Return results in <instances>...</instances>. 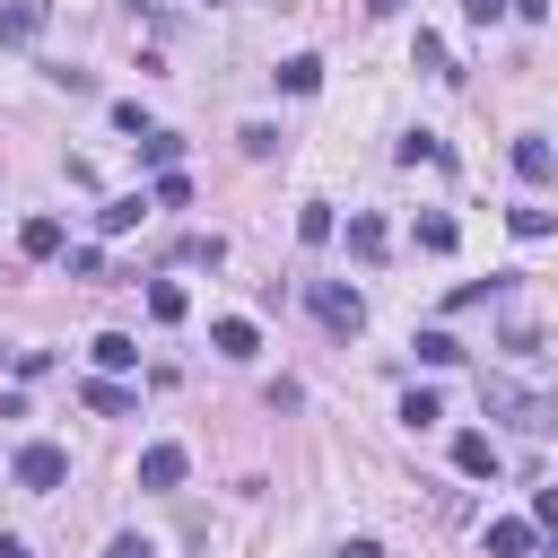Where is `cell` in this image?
Listing matches in <instances>:
<instances>
[{
  "mask_svg": "<svg viewBox=\"0 0 558 558\" xmlns=\"http://www.w3.org/2000/svg\"><path fill=\"white\" fill-rule=\"evenodd\" d=\"M453 244H462V227L445 209H418V253H453Z\"/></svg>",
  "mask_w": 558,
  "mask_h": 558,
  "instance_id": "7c38bea8",
  "label": "cell"
},
{
  "mask_svg": "<svg viewBox=\"0 0 558 558\" xmlns=\"http://www.w3.org/2000/svg\"><path fill=\"white\" fill-rule=\"evenodd\" d=\"M0 558H35V549H26V541H0Z\"/></svg>",
  "mask_w": 558,
  "mask_h": 558,
  "instance_id": "d6a6232c",
  "label": "cell"
},
{
  "mask_svg": "<svg viewBox=\"0 0 558 558\" xmlns=\"http://www.w3.org/2000/svg\"><path fill=\"white\" fill-rule=\"evenodd\" d=\"M148 314H157V323H183V314H192V296H183L174 279H157V288H148Z\"/></svg>",
  "mask_w": 558,
  "mask_h": 558,
  "instance_id": "44dd1931",
  "label": "cell"
},
{
  "mask_svg": "<svg viewBox=\"0 0 558 558\" xmlns=\"http://www.w3.org/2000/svg\"><path fill=\"white\" fill-rule=\"evenodd\" d=\"M488 558H532V523H488Z\"/></svg>",
  "mask_w": 558,
  "mask_h": 558,
  "instance_id": "9a60e30c",
  "label": "cell"
},
{
  "mask_svg": "<svg viewBox=\"0 0 558 558\" xmlns=\"http://www.w3.org/2000/svg\"><path fill=\"white\" fill-rule=\"evenodd\" d=\"M453 471H462V480H497V445H488L480 427H471V436H453Z\"/></svg>",
  "mask_w": 558,
  "mask_h": 558,
  "instance_id": "ba28073f",
  "label": "cell"
},
{
  "mask_svg": "<svg viewBox=\"0 0 558 558\" xmlns=\"http://www.w3.org/2000/svg\"><path fill=\"white\" fill-rule=\"evenodd\" d=\"M349 253H357V262H384V218L349 209Z\"/></svg>",
  "mask_w": 558,
  "mask_h": 558,
  "instance_id": "4fadbf2b",
  "label": "cell"
},
{
  "mask_svg": "<svg viewBox=\"0 0 558 558\" xmlns=\"http://www.w3.org/2000/svg\"><path fill=\"white\" fill-rule=\"evenodd\" d=\"M209 349H218V357H253V349H262V331H253L244 314H218V323H209Z\"/></svg>",
  "mask_w": 558,
  "mask_h": 558,
  "instance_id": "52a82bcc",
  "label": "cell"
},
{
  "mask_svg": "<svg viewBox=\"0 0 558 558\" xmlns=\"http://www.w3.org/2000/svg\"><path fill=\"white\" fill-rule=\"evenodd\" d=\"M61 480H70V453H61V445H44V436H35V445H17V488H35V497H44V488H61Z\"/></svg>",
  "mask_w": 558,
  "mask_h": 558,
  "instance_id": "3957f363",
  "label": "cell"
},
{
  "mask_svg": "<svg viewBox=\"0 0 558 558\" xmlns=\"http://www.w3.org/2000/svg\"><path fill=\"white\" fill-rule=\"evenodd\" d=\"M235 140H244V157H279V131H270V122H244Z\"/></svg>",
  "mask_w": 558,
  "mask_h": 558,
  "instance_id": "cb8c5ba5",
  "label": "cell"
},
{
  "mask_svg": "<svg viewBox=\"0 0 558 558\" xmlns=\"http://www.w3.org/2000/svg\"><path fill=\"white\" fill-rule=\"evenodd\" d=\"M305 305H314V323H323L331 340H357V331H366V296H357V288H340V279H314V288H305Z\"/></svg>",
  "mask_w": 558,
  "mask_h": 558,
  "instance_id": "7a4b0ae2",
  "label": "cell"
},
{
  "mask_svg": "<svg viewBox=\"0 0 558 558\" xmlns=\"http://www.w3.org/2000/svg\"><path fill=\"white\" fill-rule=\"evenodd\" d=\"M44 17H52L44 0H9V9H0V52H26V44L44 35Z\"/></svg>",
  "mask_w": 558,
  "mask_h": 558,
  "instance_id": "277c9868",
  "label": "cell"
},
{
  "mask_svg": "<svg viewBox=\"0 0 558 558\" xmlns=\"http://www.w3.org/2000/svg\"><path fill=\"white\" fill-rule=\"evenodd\" d=\"M410 61H418V70H427V78H462V70H453V61H445V44H436V35H427V26H418V44H410Z\"/></svg>",
  "mask_w": 558,
  "mask_h": 558,
  "instance_id": "ffe728a7",
  "label": "cell"
},
{
  "mask_svg": "<svg viewBox=\"0 0 558 558\" xmlns=\"http://www.w3.org/2000/svg\"><path fill=\"white\" fill-rule=\"evenodd\" d=\"M401 418H410V427H427V418H445V401H436V392H410V401H401Z\"/></svg>",
  "mask_w": 558,
  "mask_h": 558,
  "instance_id": "83f0119b",
  "label": "cell"
},
{
  "mask_svg": "<svg viewBox=\"0 0 558 558\" xmlns=\"http://www.w3.org/2000/svg\"><path fill=\"white\" fill-rule=\"evenodd\" d=\"M366 9H375V17H401V9H410V0H366Z\"/></svg>",
  "mask_w": 558,
  "mask_h": 558,
  "instance_id": "4dcf8cb0",
  "label": "cell"
},
{
  "mask_svg": "<svg viewBox=\"0 0 558 558\" xmlns=\"http://www.w3.org/2000/svg\"><path fill=\"white\" fill-rule=\"evenodd\" d=\"M488 296H506V279H488V288H480V279H471V288H453V314H471V305H488Z\"/></svg>",
  "mask_w": 558,
  "mask_h": 558,
  "instance_id": "4316f807",
  "label": "cell"
},
{
  "mask_svg": "<svg viewBox=\"0 0 558 558\" xmlns=\"http://www.w3.org/2000/svg\"><path fill=\"white\" fill-rule=\"evenodd\" d=\"M140 218H148V192H122V201H105V209H96V227H105V235H131Z\"/></svg>",
  "mask_w": 558,
  "mask_h": 558,
  "instance_id": "30bf717a",
  "label": "cell"
},
{
  "mask_svg": "<svg viewBox=\"0 0 558 558\" xmlns=\"http://www.w3.org/2000/svg\"><path fill=\"white\" fill-rule=\"evenodd\" d=\"M514 174H523V183H549V174H558V148H549L541 131H523V140H514Z\"/></svg>",
  "mask_w": 558,
  "mask_h": 558,
  "instance_id": "8992f818",
  "label": "cell"
},
{
  "mask_svg": "<svg viewBox=\"0 0 558 558\" xmlns=\"http://www.w3.org/2000/svg\"><path fill=\"white\" fill-rule=\"evenodd\" d=\"M270 78H279L288 96H314V87H323V61H314V52H288V61L270 70Z\"/></svg>",
  "mask_w": 558,
  "mask_h": 558,
  "instance_id": "9c48e42d",
  "label": "cell"
},
{
  "mask_svg": "<svg viewBox=\"0 0 558 558\" xmlns=\"http://www.w3.org/2000/svg\"><path fill=\"white\" fill-rule=\"evenodd\" d=\"M105 558H148V541H140V532H122V541H113Z\"/></svg>",
  "mask_w": 558,
  "mask_h": 558,
  "instance_id": "f546056e",
  "label": "cell"
},
{
  "mask_svg": "<svg viewBox=\"0 0 558 558\" xmlns=\"http://www.w3.org/2000/svg\"><path fill=\"white\" fill-rule=\"evenodd\" d=\"M140 166H157V174L183 166V140H174V131H140Z\"/></svg>",
  "mask_w": 558,
  "mask_h": 558,
  "instance_id": "2e32d148",
  "label": "cell"
},
{
  "mask_svg": "<svg viewBox=\"0 0 558 558\" xmlns=\"http://www.w3.org/2000/svg\"><path fill=\"white\" fill-rule=\"evenodd\" d=\"M209 9H218V0H209Z\"/></svg>",
  "mask_w": 558,
  "mask_h": 558,
  "instance_id": "836d02e7",
  "label": "cell"
},
{
  "mask_svg": "<svg viewBox=\"0 0 558 558\" xmlns=\"http://www.w3.org/2000/svg\"><path fill=\"white\" fill-rule=\"evenodd\" d=\"M183 201H192V183H183V174H174V166H166V174H157V183H148V209H183Z\"/></svg>",
  "mask_w": 558,
  "mask_h": 558,
  "instance_id": "603a6c76",
  "label": "cell"
},
{
  "mask_svg": "<svg viewBox=\"0 0 558 558\" xmlns=\"http://www.w3.org/2000/svg\"><path fill=\"white\" fill-rule=\"evenodd\" d=\"M96 366H105V375L140 366V340H131V331H96Z\"/></svg>",
  "mask_w": 558,
  "mask_h": 558,
  "instance_id": "5bb4252c",
  "label": "cell"
},
{
  "mask_svg": "<svg viewBox=\"0 0 558 558\" xmlns=\"http://www.w3.org/2000/svg\"><path fill=\"white\" fill-rule=\"evenodd\" d=\"M183 471H192L183 445H148V453H140V488H183Z\"/></svg>",
  "mask_w": 558,
  "mask_h": 558,
  "instance_id": "5b68a950",
  "label": "cell"
},
{
  "mask_svg": "<svg viewBox=\"0 0 558 558\" xmlns=\"http://www.w3.org/2000/svg\"><path fill=\"white\" fill-rule=\"evenodd\" d=\"M296 235H305V244H331V235H340L331 201H305V209H296Z\"/></svg>",
  "mask_w": 558,
  "mask_h": 558,
  "instance_id": "ac0fdd59",
  "label": "cell"
},
{
  "mask_svg": "<svg viewBox=\"0 0 558 558\" xmlns=\"http://www.w3.org/2000/svg\"><path fill=\"white\" fill-rule=\"evenodd\" d=\"M401 166H453V148H445L436 131H410V140H401Z\"/></svg>",
  "mask_w": 558,
  "mask_h": 558,
  "instance_id": "e0dca14e",
  "label": "cell"
},
{
  "mask_svg": "<svg viewBox=\"0 0 558 558\" xmlns=\"http://www.w3.org/2000/svg\"><path fill=\"white\" fill-rule=\"evenodd\" d=\"M340 558H384V549H375V541H349V549H340Z\"/></svg>",
  "mask_w": 558,
  "mask_h": 558,
  "instance_id": "1f68e13d",
  "label": "cell"
},
{
  "mask_svg": "<svg viewBox=\"0 0 558 558\" xmlns=\"http://www.w3.org/2000/svg\"><path fill=\"white\" fill-rule=\"evenodd\" d=\"M506 9H514V0H462V17H471V26H497Z\"/></svg>",
  "mask_w": 558,
  "mask_h": 558,
  "instance_id": "f1b7e54d",
  "label": "cell"
},
{
  "mask_svg": "<svg viewBox=\"0 0 558 558\" xmlns=\"http://www.w3.org/2000/svg\"><path fill=\"white\" fill-rule=\"evenodd\" d=\"M17 253H26V262H52V253H61V218H26V227H17Z\"/></svg>",
  "mask_w": 558,
  "mask_h": 558,
  "instance_id": "8fae6325",
  "label": "cell"
},
{
  "mask_svg": "<svg viewBox=\"0 0 558 558\" xmlns=\"http://www.w3.org/2000/svg\"><path fill=\"white\" fill-rule=\"evenodd\" d=\"M532 532H549V549H558V488H541V497H532Z\"/></svg>",
  "mask_w": 558,
  "mask_h": 558,
  "instance_id": "484cf974",
  "label": "cell"
},
{
  "mask_svg": "<svg viewBox=\"0 0 558 558\" xmlns=\"http://www.w3.org/2000/svg\"><path fill=\"white\" fill-rule=\"evenodd\" d=\"M87 410H96V418H131V392H122L113 375H96V384H87Z\"/></svg>",
  "mask_w": 558,
  "mask_h": 558,
  "instance_id": "d6986e66",
  "label": "cell"
},
{
  "mask_svg": "<svg viewBox=\"0 0 558 558\" xmlns=\"http://www.w3.org/2000/svg\"><path fill=\"white\" fill-rule=\"evenodd\" d=\"M480 410H497V418H514V427H532V436L558 427V392H523V384H506V375H480Z\"/></svg>",
  "mask_w": 558,
  "mask_h": 558,
  "instance_id": "6da1fadb",
  "label": "cell"
},
{
  "mask_svg": "<svg viewBox=\"0 0 558 558\" xmlns=\"http://www.w3.org/2000/svg\"><path fill=\"white\" fill-rule=\"evenodd\" d=\"M506 227H514V235H523V244H532V235H549V227H558V218H549V209H506Z\"/></svg>",
  "mask_w": 558,
  "mask_h": 558,
  "instance_id": "d4e9b609",
  "label": "cell"
},
{
  "mask_svg": "<svg viewBox=\"0 0 558 558\" xmlns=\"http://www.w3.org/2000/svg\"><path fill=\"white\" fill-rule=\"evenodd\" d=\"M410 349H418V366H453V357H462V340H453V331H418Z\"/></svg>",
  "mask_w": 558,
  "mask_h": 558,
  "instance_id": "7402d4cb",
  "label": "cell"
}]
</instances>
